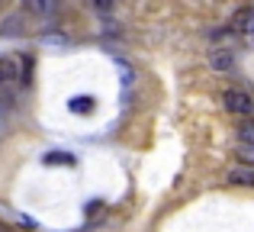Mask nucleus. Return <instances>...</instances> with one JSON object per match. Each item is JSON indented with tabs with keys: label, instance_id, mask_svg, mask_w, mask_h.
<instances>
[{
	"label": "nucleus",
	"instance_id": "f257e3e1",
	"mask_svg": "<svg viewBox=\"0 0 254 232\" xmlns=\"http://www.w3.org/2000/svg\"><path fill=\"white\" fill-rule=\"evenodd\" d=\"M219 100H222V107L229 110V113H238V116H248L254 110V100L245 94V90H238V87H225Z\"/></svg>",
	"mask_w": 254,
	"mask_h": 232
},
{
	"label": "nucleus",
	"instance_id": "f03ea898",
	"mask_svg": "<svg viewBox=\"0 0 254 232\" xmlns=\"http://www.w3.org/2000/svg\"><path fill=\"white\" fill-rule=\"evenodd\" d=\"M19 81V65L13 62V58H0V97L3 100H10V87Z\"/></svg>",
	"mask_w": 254,
	"mask_h": 232
},
{
	"label": "nucleus",
	"instance_id": "7ed1b4c3",
	"mask_svg": "<svg viewBox=\"0 0 254 232\" xmlns=\"http://www.w3.org/2000/svg\"><path fill=\"white\" fill-rule=\"evenodd\" d=\"M232 29L254 36V6H238L235 16H232Z\"/></svg>",
	"mask_w": 254,
	"mask_h": 232
},
{
	"label": "nucleus",
	"instance_id": "20e7f679",
	"mask_svg": "<svg viewBox=\"0 0 254 232\" xmlns=\"http://www.w3.org/2000/svg\"><path fill=\"white\" fill-rule=\"evenodd\" d=\"M26 10L36 13L39 19H55V13H58V0H26Z\"/></svg>",
	"mask_w": 254,
	"mask_h": 232
},
{
	"label": "nucleus",
	"instance_id": "39448f33",
	"mask_svg": "<svg viewBox=\"0 0 254 232\" xmlns=\"http://www.w3.org/2000/svg\"><path fill=\"white\" fill-rule=\"evenodd\" d=\"M229 181L238 184V187H254V168L251 164H238V168L229 171Z\"/></svg>",
	"mask_w": 254,
	"mask_h": 232
},
{
	"label": "nucleus",
	"instance_id": "423d86ee",
	"mask_svg": "<svg viewBox=\"0 0 254 232\" xmlns=\"http://www.w3.org/2000/svg\"><path fill=\"white\" fill-rule=\"evenodd\" d=\"M209 65H212L216 71H229V68H232V52H222V49L212 52V55H209Z\"/></svg>",
	"mask_w": 254,
	"mask_h": 232
},
{
	"label": "nucleus",
	"instance_id": "0eeeda50",
	"mask_svg": "<svg viewBox=\"0 0 254 232\" xmlns=\"http://www.w3.org/2000/svg\"><path fill=\"white\" fill-rule=\"evenodd\" d=\"M42 161L45 164H74V155H68V152H49Z\"/></svg>",
	"mask_w": 254,
	"mask_h": 232
},
{
	"label": "nucleus",
	"instance_id": "6e6552de",
	"mask_svg": "<svg viewBox=\"0 0 254 232\" xmlns=\"http://www.w3.org/2000/svg\"><path fill=\"white\" fill-rule=\"evenodd\" d=\"M238 139H242V145H248V149H254V119L245 126H238Z\"/></svg>",
	"mask_w": 254,
	"mask_h": 232
},
{
	"label": "nucleus",
	"instance_id": "1a4fd4ad",
	"mask_svg": "<svg viewBox=\"0 0 254 232\" xmlns=\"http://www.w3.org/2000/svg\"><path fill=\"white\" fill-rule=\"evenodd\" d=\"M71 110H74V113H90L93 100L90 97H71Z\"/></svg>",
	"mask_w": 254,
	"mask_h": 232
},
{
	"label": "nucleus",
	"instance_id": "9d476101",
	"mask_svg": "<svg viewBox=\"0 0 254 232\" xmlns=\"http://www.w3.org/2000/svg\"><path fill=\"white\" fill-rule=\"evenodd\" d=\"M16 32H23V19H19V16H10V19H6L3 36H16Z\"/></svg>",
	"mask_w": 254,
	"mask_h": 232
},
{
	"label": "nucleus",
	"instance_id": "9b49d317",
	"mask_svg": "<svg viewBox=\"0 0 254 232\" xmlns=\"http://www.w3.org/2000/svg\"><path fill=\"white\" fill-rule=\"evenodd\" d=\"M90 3L97 6L100 13H113V10H116V0H90Z\"/></svg>",
	"mask_w": 254,
	"mask_h": 232
},
{
	"label": "nucleus",
	"instance_id": "f8f14e48",
	"mask_svg": "<svg viewBox=\"0 0 254 232\" xmlns=\"http://www.w3.org/2000/svg\"><path fill=\"white\" fill-rule=\"evenodd\" d=\"M238 158H242L245 164H251V168H254V149H248V145H245V149L238 152Z\"/></svg>",
	"mask_w": 254,
	"mask_h": 232
},
{
	"label": "nucleus",
	"instance_id": "ddd939ff",
	"mask_svg": "<svg viewBox=\"0 0 254 232\" xmlns=\"http://www.w3.org/2000/svg\"><path fill=\"white\" fill-rule=\"evenodd\" d=\"M0 232H13V229H10V226H3V223H0Z\"/></svg>",
	"mask_w": 254,
	"mask_h": 232
}]
</instances>
